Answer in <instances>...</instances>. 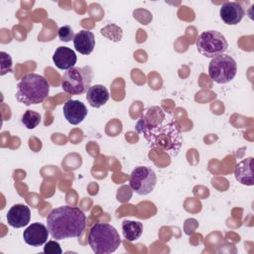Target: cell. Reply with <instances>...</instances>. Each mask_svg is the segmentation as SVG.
<instances>
[{
    "label": "cell",
    "mask_w": 254,
    "mask_h": 254,
    "mask_svg": "<svg viewBox=\"0 0 254 254\" xmlns=\"http://www.w3.org/2000/svg\"><path fill=\"white\" fill-rule=\"evenodd\" d=\"M31 219V210L26 204H14L7 212V222L14 228L26 226Z\"/></svg>",
    "instance_id": "obj_11"
},
{
    "label": "cell",
    "mask_w": 254,
    "mask_h": 254,
    "mask_svg": "<svg viewBox=\"0 0 254 254\" xmlns=\"http://www.w3.org/2000/svg\"><path fill=\"white\" fill-rule=\"evenodd\" d=\"M86 224L84 212L76 206H59L47 217V227L52 238L64 240L81 236Z\"/></svg>",
    "instance_id": "obj_2"
},
{
    "label": "cell",
    "mask_w": 254,
    "mask_h": 254,
    "mask_svg": "<svg viewBox=\"0 0 254 254\" xmlns=\"http://www.w3.org/2000/svg\"><path fill=\"white\" fill-rule=\"evenodd\" d=\"M50 92L48 80L40 74L28 73L17 84L16 99L26 106L42 103Z\"/></svg>",
    "instance_id": "obj_3"
},
{
    "label": "cell",
    "mask_w": 254,
    "mask_h": 254,
    "mask_svg": "<svg viewBox=\"0 0 254 254\" xmlns=\"http://www.w3.org/2000/svg\"><path fill=\"white\" fill-rule=\"evenodd\" d=\"M100 33L101 35H103L104 37H106L112 42L120 41L123 35L122 29L115 24H108L107 26H105L100 30Z\"/></svg>",
    "instance_id": "obj_19"
},
{
    "label": "cell",
    "mask_w": 254,
    "mask_h": 254,
    "mask_svg": "<svg viewBox=\"0 0 254 254\" xmlns=\"http://www.w3.org/2000/svg\"><path fill=\"white\" fill-rule=\"evenodd\" d=\"M44 252L46 254H62L63 250L57 241L51 240L48 241V243L44 247Z\"/></svg>",
    "instance_id": "obj_22"
},
{
    "label": "cell",
    "mask_w": 254,
    "mask_h": 254,
    "mask_svg": "<svg viewBox=\"0 0 254 254\" xmlns=\"http://www.w3.org/2000/svg\"><path fill=\"white\" fill-rule=\"evenodd\" d=\"M196 49L199 54L205 58H215L224 54L228 48V43L225 37L214 30L202 32L196 39Z\"/></svg>",
    "instance_id": "obj_6"
},
{
    "label": "cell",
    "mask_w": 254,
    "mask_h": 254,
    "mask_svg": "<svg viewBox=\"0 0 254 254\" xmlns=\"http://www.w3.org/2000/svg\"><path fill=\"white\" fill-rule=\"evenodd\" d=\"M73 46L81 55L87 56L91 54L95 46V38L93 33L88 30L79 31L73 38Z\"/></svg>",
    "instance_id": "obj_14"
},
{
    "label": "cell",
    "mask_w": 254,
    "mask_h": 254,
    "mask_svg": "<svg viewBox=\"0 0 254 254\" xmlns=\"http://www.w3.org/2000/svg\"><path fill=\"white\" fill-rule=\"evenodd\" d=\"M136 131L142 134L151 149L176 157L182 147L181 127L177 120L160 106H152L141 114Z\"/></svg>",
    "instance_id": "obj_1"
},
{
    "label": "cell",
    "mask_w": 254,
    "mask_h": 254,
    "mask_svg": "<svg viewBox=\"0 0 254 254\" xmlns=\"http://www.w3.org/2000/svg\"><path fill=\"white\" fill-rule=\"evenodd\" d=\"M49 234L50 232L48 227H46L43 223L35 222L24 230L23 238L28 245L38 247L47 242Z\"/></svg>",
    "instance_id": "obj_9"
},
{
    "label": "cell",
    "mask_w": 254,
    "mask_h": 254,
    "mask_svg": "<svg viewBox=\"0 0 254 254\" xmlns=\"http://www.w3.org/2000/svg\"><path fill=\"white\" fill-rule=\"evenodd\" d=\"M21 121L27 129H35L41 123V115L34 110H27L22 115Z\"/></svg>",
    "instance_id": "obj_18"
},
{
    "label": "cell",
    "mask_w": 254,
    "mask_h": 254,
    "mask_svg": "<svg viewBox=\"0 0 254 254\" xmlns=\"http://www.w3.org/2000/svg\"><path fill=\"white\" fill-rule=\"evenodd\" d=\"M220 18L227 25L238 24L245 15L243 7L237 2H225L220 7Z\"/></svg>",
    "instance_id": "obj_12"
},
{
    "label": "cell",
    "mask_w": 254,
    "mask_h": 254,
    "mask_svg": "<svg viewBox=\"0 0 254 254\" xmlns=\"http://www.w3.org/2000/svg\"><path fill=\"white\" fill-rule=\"evenodd\" d=\"M234 176L241 185L253 186V158L249 157L239 162L235 166Z\"/></svg>",
    "instance_id": "obj_15"
},
{
    "label": "cell",
    "mask_w": 254,
    "mask_h": 254,
    "mask_svg": "<svg viewBox=\"0 0 254 254\" xmlns=\"http://www.w3.org/2000/svg\"><path fill=\"white\" fill-rule=\"evenodd\" d=\"M93 79V72L89 65L71 67L67 69L62 78V88L71 95H79L88 90Z\"/></svg>",
    "instance_id": "obj_5"
},
{
    "label": "cell",
    "mask_w": 254,
    "mask_h": 254,
    "mask_svg": "<svg viewBox=\"0 0 254 254\" xmlns=\"http://www.w3.org/2000/svg\"><path fill=\"white\" fill-rule=\"evenodd\" d=\"M86 99L92 107L99 108L108 101L109 92L104 85L95 84L90 86L86 91Z\"/></svg>",
    "instance_id": "obj_16"
},
{
    "label": "cell",
    "mask_w": 254,
    "mask_h": 254,
    "mask_svg": "<svg viewBox=\"0 0 254 254\" xmlns=\"http://www.w3.org/2000/svg\"><path fill=\"white\" fill-rule=\"evenodd\" d=\"M237 72V64L229 55H219L213 58L208 65V75L216 83L224 84L231 81Z\"/></svg>",
    "instance_id": "obj_7"
},
{
    "label": "cell",
    "mask_w": 254,
    "mask_h": 254,
    "mask_svg": "<svg viewBox=\"0 0 254 254\" xmlns=\"http://www.w3.org/2000/svg\"><path fill=\"white\" fill-rule=\"evenodd\" d=\"M122 232L123 236L128 241H135L143 233V224L139 221L124 220L122 222Z\"/></svg>",
    "instance_id": "obj_17"
},
{
    "label": "cell",
    "mask_w": 254,
    "mask_h": 254,
    "mask_svg": "<svg viewBox=\"0 0 254 254\" xmlns=\"http://www.w3.org/2000/svg\"><path fill=\"white\" fill-rule=\"evenodd\" d=\"M58 36H59V39L62 41V42H69L71 40H73L74 38V33L71 29L70 26H63L59 29L58 31Z\"/></svg>",
    "instance_id": "obj_21"
},
{
    "label": "cell",
    "mask_w": 254,
    "mask_h": 254,
    "mask_svg": "<svg viewBox=\"0 0 254 254\" xmlns=\"http://www.w3.org/2000/svg\"><path fill=\"white\" fill-rule=\"evenodd\" d=\"M156 184L157 176L155 172L146 166L136 167L129 178V186L131 190L140 195H147L152 192Z\"/></svg>",
    "instance_id": "obj_8"
},
{
    "label": "cell",
    "mask_w": 254,
    "mask_h": 254,
    "mask_svg": "<svg viewBox=\"0 0 254 254\" xmlns=\"http://www.w3.org/2000/svg\"><path fill=\"white\" fill-rule=\"evenodd\" d=\"M53 61L58 68L67 70L76 64V55L67 47H59L54 53Z\"/></svg>",
    "instance_id": "obj_13"
},
{
    "label": "cell",
    "mask_w": 254,
    "mask_h": 254,
    "mask_svg": "<svg viewBox=\"0 0 254 254\" xmlns=\"http://www.w3.org/2000/svg\"><path fill=\"white\" fill-rule=\"evenodd\" d=\"M88 244L96 254H109L121 244L118 231L109 223L96 222L88 232Z\"/></svg>",
    "instance_id": "obj_4"
},
{
    "label": "cell",
    "mask_w": 254,
    "mask_h": 254,
    "mask_svg": "<svg viewBox=\"0 0 254 254\" xmlns=\"http://www.w3.org/2000/svg\"><path fill=\"white\" fill-rule=\"evenodd\" d=\"M0 60H1L0 75H4L5 73L12 71V59L10 55L5 52H0Z\"/></svg>",
    "instance_id": "obj_20"
},
{
    "label": "cell",
    "mask_w": 254,
    "mask_h": 254,
    "mask_svg": "<svg viewBox=\"0 0 254 254\" xmlns=\"http://www.w3.org/2000/svg\"><path fill=\"white\" fill-rule=\"evenodd\" d=\"M63 111L66 121L72 125L81 123L87 115V108L84 103L74 99L65 101L63 107Z\"/></svg>",
    "instance_id": "obj_10"
}]
</instances>
